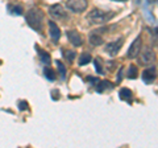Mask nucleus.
Here are the masks:
<instances>
[{
	"mask_svg": "<svg viewBox=\"0 0 158 148\" xmlns=\"http://www.w3.org/2000/svg\"><path fill=\"white\" fill-rule=\"evenodd\" d=\"M66 6L74 13H82L87 9L88 2L87 0H67Z\"/></svg>",
	"mask_w": 158,
	"mask_h": 148,
	"instance_id": "obj_3",
	"label": "nucleus"
},
{
	"mask_svg": "<svg viewBox=\"0 0 158 148\" xmlns=\"http://www.w3.org/2000/svg\"><path fill=\"white\" fill-rule=\"evenodd\" d=\"M49 33L54 41H57L59 37H61V29L54 21H49Z\"/></svg>",
	"mask_w": 158,
	"mask_h": 148,
	"instance_id": "obj_9",
	"label": "nucleus"
},
{
	"mask_svg": "<svg viewBox=\"0 0 158 148\" xmlns=\"http://www.w3.org/2000/svg\"><path fill=\"white\" fill-rule=\"evenodd\" d=\"M123 44H124V37H120V38H117L116 41L108 42L106 45V48H104V50L110 54V56H116V54L118 53V50L121 49Z\"/></svg>",
	"mask_w": 158,
	"mask_h": 148,
	"instance_id": "obj_5",
	"label": "nucleus"
},
{
	"mask_svg": "<svg viewBox=\"0 0 158 148\" xmlns=\"http://www.w3.org/2000/svg\"><path fill=\"white\" fill-rule=\"evenodd\" d=\"M90 44L94 45V46L102 45L103 44V37L100 36V34H98V33H92L90 36Z\"/></svg>",
	"mask_w": 158,
	"mask_h": 148,
	"instance_id": "obj_12",
	"label": "nucleus"
},
{
	"mask_svg": "<svg viewBox=\"0 0 158 148\" xmlns=\"http://www.w3.org/2000/svg\"><path fill=\"white\" fill-rule=\"evenodd\" d=\"M120 98L125 101H131L132 99V91L128 87H123L120 90Z\"/></svg>",
	"mask_w": 158,
	"mask_h": 148,
	"instance_id": "obj_13",
	"label": "nucleus"
},
{
	"mask_svg": "<svg viewBox=\"0 0 158 148\" xmlns=\"http://www.w3.org/2000/svg\"><path fill=\"white\" fill-rule=\"evenodd\" d=\"M49 13H50V16L54 17L56 20H63L65 21L66 19L69 17L66 9L63 8L61 4H53V6L49 8Z\"/></svg>",
	"mask_w": 158,
	"mask_h": 148,
	"instance_id": "obj_4",
	"label": "nucleus"
},
{
	"mask_svg": "<svg viewBox=\"0 0 158 148\" xmlns=\"http://www.w3.org/2000/svg\"><path fill=\"white\" fill-rule=\"evenodd\" d=\"M63 56H65V58L69 62H73L74 60H75V57H77V53L74 50H65L63 52Z\"/></svg>",
	"mask_w": 158,
	"mask_h": 148,
	"instance_id": "obj_16",
	"label": "nucleus"
},
{
	"mask_svg": "<svg viewBox=\"0 0 158 148\" xmlns=\"http://www.w3.org/2000/svg\"><path fill=\"white\" fill-rule=\"evenodd\" d=\"M45 76L49 78V80H52V81H54L56 80V73H54V70L53 69H50V67H45Z\"/></svg>",
	"mask_w": 158,
	"mask_h": 148,
	"instance_id": "obj_19",
	"label": "nucleus"
},
{
	"mask_svg": "<svg viewBox=\"0 0 158 148\" xmlns=\"http://www.w3.org/2000/svg\"><path fill=\"white\" fill-rule=\"evenodd\" d=\"M67 38H69V41H70L74 46H81L83 44L82 34H79V32L74 31V29H71V31H67Z\"/></svg>",
	"mask_w": 158,
	"mask_h": 148,
	"instance_id": "obj_7",
	"label": "nucleus"
},
{
	"mask_svg": "<svg viewBox=\"0 0 158 148\" xmlns=\"http://www.w3.org/2000/svg\"><path fill=\"white\" fill-rule=\"evenodd\" d=\"M140 53H141V63H144V65H148V63L153 62V60H154V52H153L150 46H145L144 50Z\"/></svg>",
	"mask_w": 158,
	"mask_h": 148,
	"instance_id": "obj_8",
	"label": "nucleus"
},
{
	"mask_svg": "<svg viewBox=\"0 0 158 148\" xmlns=\"http://www.w3.org/2000/svg\"><path fill=\"white\" fill-rule=\"evenodd\" d=\"M27 24L37 32H42L44 29V12L40 8H31L25 15Z\"/></svg>",
	"mask_w": 158,
	"mask_h": 148,
	"instance_id": "obj_1",
	"label": "nucleus"
},
{
	"mask_svg": "<svg viewBox=\"0 0 158 148\" xmlns=\"http://www.w3.org/2000/svg\"><path fill=\"white\" fill-rule=\"evenodd\" d=\"M91 60H92L91 54L88 53V52H83L81 56H79V65L85 66V65H87L88 62H91Z\"/></svg>",
	"mask_w": 158,
	"mask_h": 148,
	"instance_id": "obj_11",
	"label": "nucleus"
},
{
	"mask_svg": "<svg viewBox=\"0 0 158 148\" xmlns=\"http://www.w3.org/2000/svg\"><path fill=\"white\" fill-rule=\"evenodd\" d=\"M113 16H115L113 12H104L99 8H94L87 15V19L91 24H104L107 21H110Z\"/></svg>",
	"mask_w": 158,
	"mask_h": 148,
	"instance_id": "obj_2",
	"label": "nucleus"
},
{
	"mask_svg": "<svg viewBox=\"0 0 158 148\" xmlns=\"http://www.w3.org/2000/svg\"><path fill=\"white\" fill-rule=\"evenodd\" d=\"M9 11L12 13H16V15H21L23 13V7L21 6H15V4H9L8 6Z\"/></svg>",
	"mask_w": 158,
	"mask_h": 148,
	"instance_id": "obj_17",
	"label": "nucleus"
},
{
	"mask_svg": "<svg viewBox=\"0 0 158 148\" xmlns=\"http://www.w3.org/2000/svg\"><path fill=\"white\" fill-rule=\"evenodd\" d=\"M19 108H20V110H25V108H28V102L27 101H20Z\"/></svg>",
	"mask_w": 158,
	"mask_h": 148,
	"instance_id": "obj_22",
	"label": "nucleus"
},
{
	"mask_svg": "<svg viewBox=\"0 0 158 148\" xmlns=\"http://www.w3.org/2000/svg\"><path fill=\"white\" fill-rule=\"evenodd\" d=\"M141 49H142V38H141V36H138V37H136V40L132 42L129 50H128V58H136V57H138Z\"/></svg>",
	"mask_w": 158,
	"mask_h": 148,
	"instance_id": "obj_6",
	"label": "nucleus"
},
{
	"mask_svg": "<svg viewBox=\"0 0 158 148\" xmlns=\"http://www.w3.org/2000/svg\"><path fill=\"white\" fill-rule=\"evenodd\" d=\"M95 66H96V70L100 73V74H103V69H102V58H99V57L95 58Z\"/></svg>",
	"mask_w": 158,
	"mask_h": 148,
	"instance_id": "obj_21",
	"label": "nucleus"
},
{
	"mask_svg": "<svg viewBox=\"0 0 158 148\" xmlns=\"http://www.w3.org/2000/svg\"><path fill=\"white\" fill-rule=\"evenodd\" d=\"M115 2H127V0H115Z\"/></svg>",
	"mask_w": 158,
	"mask_h": 148,
	"instance_id": "obj_23",
	"label": "nucleus"
},
{
	"mask_svg": "<svg viewBox=\"0 0 158 148\" xmlns=\"http://www.w3.org/2000/svg\"><path fill=\"white\" fill-rule=\"evenodd\" d=\"M37 48V50H38V54H40V58H41V61L44 62V63H50V56H49V53H46L45 50H41L38 46H36Z\"/></svg>",
	"mask_w": 158,
	"mask_h": 148,
	"instance_id": "obj_14",
	"label": "nucleus"
},
{
	"mask_svg": "<svg viewBox=\"0 0 158 148\" xmlns=\"http://www.w3.org/2000/svg\"><path fill=\"white\" fill-rule=\"evenodd\" d=\"M107 87H112V86H111V83L108 82V81H104V82H102V86L99 85V87H98V91H99V93H102V91H104Z\"/></svg>",
	"mask_w": 158,
	"mask_h": 148,
	"instance_id": "obj_20",
	"label": "nucleus"
},
{
	"mask_svg": "<svg viewBox=\"0 0 158 148\" xmlns=\"http://www.w3.org/2000/svg\"><path fill=\"white\" fill-rule=\"evenodd\" d=\"M142 80L145 82H153L156 80V67H149L142 72Z\"/></svg>",
	"mask_w": 158,
	"mask_h": 148,
	"instance_id": "obj_10",
	"label": "nucleus"
},
{
	"mask_svg": "<svg viewBox=\"0 0 158 148\" xmlns=\"http://www.w3.org/2000/svg\"><path fill=\"white\" fill-rule=\"evenodd\" d=\"M137 73H138L137 66L131 65L129 69H128V78H131V80H135V78H137V76H138Z\"/></svg>",
	"mask_w": 158,
	"mask_h": 148,
	"instance_id": "obj_15",
	"label": "nucleus"
},
{
	"mask_svg": "<svg viewBox=\"0 0 158 148\" xmlns=\"http://www.w3.org/2000/svg\"><path fill=\"white\" fill-rule=\"evenodd\" d=\"M57 67H58V70H59V74H61V77L65 78V77H66V67H65V65H63L61 61H57Z\"/></svg>",
	"mask_w": 158,
	"mask_h": 148,
	"instance_id": "obj_18",
	"label": "nucleus"
}]
</instances>
